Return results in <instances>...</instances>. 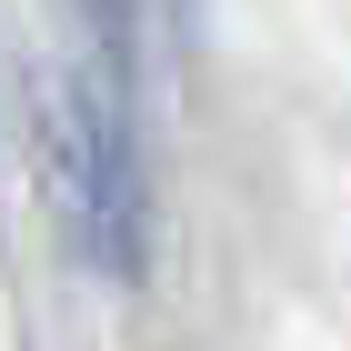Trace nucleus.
I'll use <instances>...</instances> for the list:
<instances>
[{
  "instance_id": "f257e3e1",
  "label": "nucleus",
  "mask_w": 351,
  "mask_h": 351,
  "mask_svg": "<svg viewBox=\"0 0 351 351\" xmlns=\"http://www.w3.org/2000/svg\"><path fill=\"white\" fill-rule=\"evenodd\" d=\"M40 181H51V211L90 271L131 281L151 261V181H141V141H131L110 71L40 81Z\"/></svg>"
}]
</instances>
